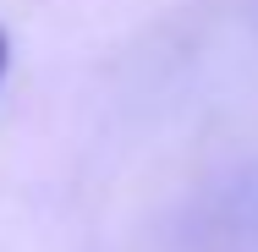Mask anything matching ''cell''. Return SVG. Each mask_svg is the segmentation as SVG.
Instances as JSON below:
<instances>
[{
    "instance_id": "obj_1",
    "label": "cell",
    "mask_w": 258,
    "mask_h": 252,
    "mask_svg": "<svg viewBox=\"0 0 258 252\" xmlns=\"http://www.w3.org/2000/svg\"><path fill=\"white\" fill-rule=\"evenodd\" d=\"M6 66H11V39H6V28H0V82H6Z\"/></svg>"
}]
</instances>
